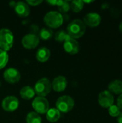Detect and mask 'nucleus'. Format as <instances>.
Wrapping results in <instances>:
<instances>
[{
  "mask_svg": "<svg viewBox=\"0 0 122 123\" xmlns=\"http://www.w3.org/2000/svg\"><path fill=\"white\" fill-rule=\"evenodd\" d=\"M86 32V25L81 19H74L70 22L67 27V33L73 38L77 39L81 37Z\"/></svg>",
  "mask_w": 122,
  "mask_h": 123,
  "instance_id": "nucleus-1",
  "label": "nucleus"
},
{
  "mask_svg": "<svg viewBox=\"0 0 122 123\" xmlns=\"http://www.w3.org/2000/svg\"><path fill=\"white\" fill-rule=\"evenodd\" d=\"M14 44V35L6 28L0 30V49L4 51L9 50Z\"/></svg>",
  "mask_w": 122,
  "mask_h": 123,
  "instance_id": "nucleus-2",
  "label": "nucleus"
},
{
  "mask_svg": "<svg viewBox=\"0 0 122 123\" xmlns=\"http://www.w3.org/2000/svg\"><path fill=\"white\" fill-rule=\"evenodd\" d=\"M44 22L49 27L58 28L62 25L63 22V17L59 12L50 11L45 15Z\"/></svg>",
  "mask_w": 122,
  "mask_h": 123,
  "instance_id": "nucleus-3",
  "label": "nucleus"
},
{
  "mask_svg": "<svg viewBox=\"0 0 122 123\" xmlns=\"http://www.w3.org/2000/svg\"><path fill=\"white\" fill-rule=\"evenodd\" d=\"M52 84L47 78H42L39 79L35 84L34 90L38 97H45L51 92Z\"/></svg>",
  "mask_w": 122,
  "mask_h": 123,
  "instance_id": "nucleus-4",
  "label": "nucleus"
},
{
  "mask_svg": "<svg viewBox=\"0 0 122 123\" xmlns=\"http://www.w3.org/2000/svg\"><path fill=\"white\" fill-rule=\"evenodd\" d=\"M74 105V100L71 97L64 95L58 99L56 102V109L61 112L67 113L73 110Z\"/></svg>",
  "mask_w": 122,
  "mask_h": 123,
  "instance_id": "nucleus-5",
  "label": "nucleus"
},
{
  "mask_svg": "<svg viewBox=\"0 0 122 123\" xmlns=\"http://www.w3.org/2000/svg\"><path fill=\"white\" fill-rule=\"evenodd\" d=\"M32 107L37 114H45L49 110V102L45 97H37L32 102Z\"/></svg>",
  "mask_w": 122,
  "mask_h": 123,
  "instance_id": "nucleus-6",
  "label": "nucleus"
},
{
  "mask_svg": "<svg viewBox=\"0 0 122 123\" xmlns=\"http://www.w3.org/2000/svg\"><path fill=\"white\" fill-rule=\"evenodd\" d=\"M98 102L101 107L104 108H109L114 105V96L109 91L104 90L99 94Z\"/></svg>",
  "mask_w": 122,
  "mask_h": 123,
  "instance_id": "nucleus-7",
  "label": "nucleus"
},
{
  "mask_svg": "<svg viewBox=\"0 0 122 123\" xmlns=\"http://www.w3.org/2000/svg\"><path fill=\"white\" fill-rule=\"evenodd\" d=\"M40 43L39 37L32 33L25 35L22 39V44L24 48L27 49H34Z\"/></svg>",
  "mask_w": 122,
  "mask_h": 123,
  "instance_id": "nucleus-8",
  "label": "nucleus"
},
{
  "mask_svg": "<svg viewBox=\"0 0 122 123\" xmlns=\"http://www.w3.org/2000/svg\"><path fill=\"white\" fill-rule=\"evenodd\" d=\"M1 106L6 112H14L19 107V100L14 96H8L3 99Z\"/></svg>",
  "mask_w": 122,
  "mask_h": 123,
  "instance_id": "nucleus-9",
  "label": "nucleus"
},
{
  "mask_svg": "<svg viewBox=\"0 0 122 123\" xmlns=\"http://www.w3.org/2000/svg\"><path fill=\"white\" fill-rule=\"evenodd\" d=\"M63 48L65 51L70 55H75L79 51V44L76 39L70 37V36L64 41Z\"/></svg>",
  "mask_w": 122,
  "mask_h": 123,
  "instance_id": "nucleus-10",
  "label": "nucleus"
},
{
  "mask_svg": "<svg viewBox=\"0 0 122 123\" xmlns=\"http://www.w3.org/2000/svg\"><path fill=\"white\" fill-rule=\"evenodd\" d=\"M4 78L6 81L10 84H14L20 80L21 75L17 69L14 68H9L4 71Z\"/></svg>",
  "mask_w": 122,
  "mask_h": 123,
  "instance_id": "nucleus-11",
  "label": "nucleus"
},
{
  "mask_svg": "<svg viewBox=\"0 0 122 123\" xmlns=\"http://www.w3.org/2000/svg\"><path fill=\"white\" fill-rule=\"evenodd\" d=\"M101 21V17L100 14L96 12H91L87 14L83 18V23L85 25H87L91 27H97L99 25Z\"/></svg>",
  "mask_w": 122,
  "mask_h": 123,
  "instance_id": "nucleus-12",
  "label": "nucleus"
},
{
  "mask_svg": "<svg viewBox=\"0 0 122 123\" xmlns=\"http://www.w3.org/2000/svg\"><path fill=\"white\" fill-rule=\"evenodd\" d=\"M51 84H52V88L53 89L54 91L57 92H61L66 89L68 82L65 77L59 76L55 77Z\"/></svg>",
  "mask_w": 122,
  "mask_h": 123,
  "instance_id": "nucleus-13",
  "label": "nucleus"
},
{
  "mask_svg": "<svg viewBox=\"0 0 122 123\" xmlns=\"http://www.w3.org/2000/svg\"><path fill=\"white\" fill-rule=\"evenodd\" d=\"M14 10L17 14L21 17H27L30 13L29 5L24 1H18L15 4Z\"/></svg>",
  "mask_w": 122,
  "mask_h": 123,
  "instance_id": "nucleus-14",
  "label": "nucleus"
},
{
  "mask_svg": "<svg viewBox=\"0 0 122 123\" xmlns=\"http://www.w3.org/2000/svg\"><path fill=\"white\" fill-rule=\"evenodd\" d=\"M108 89L111 94H122V81L116 79L112 81L108 86Z\"/></svg>",
  "mask_w": 122,
  "mask_h": 123,
  "instance_id": "nucleus-15",
  "label": "nucleus"
},
{
  "mask_svg": "<svg viewBox=\"0 0 122 123\" xmlns=\"http://www.w3.org/2000/svg\"><path fill=\"white\" fill-rule=\"evenodd\" d=\"M50 56V51L46 47H42L36 53V58L40 62L47 61Z\"/></svg>",
  "mask_w": 122,
  "mask_h": 123,
  "instance_id": "nucleus-16",
  "label": "nucleus"
},
{
  "mask_svg": "<svg viewBox=\"0 0 122 123\" xmlns=\"http://www.w3.org/2000/svg\"><path fill=\"white\" fill-rule=\"evenodd\" d=\"M20 96L22 99L26 100H29L35 97V92L33 88L29 86H25L20 90Z\"/></svg>",
  "mask_w": 122,
  "mask_h": 123,
  "instance_id": "nucleus-17",
  "label": "nucleus"
},
{
  "mask_svg": "<svg viewBox=\"0 0 122 123\" xmlns=\"http://www.w3.org/2000/svg\"><path fill=\"white\" fill-rule=\"evenodd\" d=\"M60 117V112L56 108L49 109L47 112L46 113V118L50 123L57 122Z\"/></svg>",
  "mask_w": 122,
  "mask_h": 123,
  "instance_id": "nucleus-18",
  "label": "nucleus"
},
{
  "mask_svg": "<svg viewBox=\"0 0 122 123\" xmlns=\"http://www.w3.org/2000/svg\"><path fill=\"white\" fill-rule=\"evenodd\" d=\"M53 35V32L51 29L43 27L39 32V38H41L43 40H50Z\"/></svg>",
  "mask_w": 122,
  "mask_h": 123,
  "instance_id": "nucleus-19",
  "label": "nucleus"
},
{
  "mask_svg": "<svg viewBox=\"0 0 122 123\" xmlns=\"http://www.w3.org/2000/svg\"><path fill=\"white\" fill-rule=\"evenodd\" d=\"M27 123H41L42 118L39 114L35 112H31L27 114L26 117Z\"/></svg>",
  "mask_w": 122,
  "mask_h": 123,
  "instance_id": "nucleus-20",
  "label": "nucleus"
},
{
  "mask_svg": "<svg viewBox=\"0 0 122 123\" xmlns=\"http://www.w3.org/2000/svg\"><path fill=\"white\" fill-rule=\"evenodd\" d=\"M70 8L74 12H81L84 6V3L81 0H74L70 3Z\"/></svg>",
  "mask_w": 122,
  "mask_h": 123,
  "instance_id": "nucleus-21",
  "label": "nucleus"
},
{
  "mask_svg": "<svg viewBox=\"0 0 122 123\" xmlns=\"http://www.w3.org/2000/svg\"><path fill=\"white\" fill-rule=\"evenodd\" d=\"M69 37L68 34L64 30H60L55 35V40L57 42H64Z\"/></svg>",
  "mask_w": 122,
  "mask_h": 123,
  "instance_id": "nucleus-22",
  "label": "nucleus"
},
{
  "mask_svg": "<svg viewBox=\"0 0 122 123\" xmlns=\"http://www.w3.org/2000/svg\"><path fill=\"white\" fill-rule=\"evenodd\" d=\"M58 9L60 12H63V13H65V12H68L70 8V3L68 1H61V0H59L58 1Z\"/></svg>",
  "mask_w": 122,
  "mask_h": 123,
  "instance_id": "nucleus-23",
  "label": "nucleus"
},
{
  "mask_svg": "<svg viewBox=\"0 0 122 123\" xmlns=\"http://www.w3.org/2000/svg\"><path fill=\"white\" fill-rule=\"evenodd\" d=\"M9 61V55L4 50L0 49V69L4 68Z\"/></svg>",
  "mask_w": 122,
  "mask_h": 123,
  "instance_id": "nucleus-24",
  "label": "nucleus"
},
{
  "mask_svg": "<svg viewBox=\"0 0 122 123\" xmlns=\"http://www.w3.org/2000/svg\"><path fill=\"white\" fill-rule=\"evenodd\" d=\"M108 112L109 114L110 115V116L114 117H118V116L120 115L121 112H120V109L118 107L117 105H111L110 107L108 108Z\"/></svg>",
  "mask_w": 122,
  "mask_h": 123,
  "instance_id": "nucleus-25",
  "label": "nucleus"
},
{
  "mask_svg": "<svg viewBox=\"0 0 122 123\" xmlns=\"http://www.w3.org/2000/svg\"><path fill=\"white\" fill-rule=\"evenodd\" d=\"M42 2V0H27V4L31 6H37Z\"/></svg>",
  "mask_w": 122,
  "mask_h": 123,
  "instance_id": "nucleus-26",
  "label": "nucleus"
},
{
  "mask_svg": "<svg viewBox=\"0 0 122 123\" xmlns=\"http://www.w3.org/2000/svg\"><path fill=\"white\" fill-rule=\"evenodd\" d=\"M117 106L120 110H122V94H120V96L117 99Z\"/></svg>",
  "mask_w": 122,
  "mask_h": 123,
  "instance_id": "nucleus-27",
  "label": "nucleus"
},
{
  "mask_svg": "<svg viewBox=\"0 0 122 123\" xmlns=\"http://www.w3.org/2000/svg\"><path fill=\"white\" fill-rule=\"evenodd\" d=\"M58 1H59V0H52V1H47V2L50 4L51 5H56L57 6L58 4Z\"/></svg>",
  "mask_w": 122,
  "mask_h": 123,
  "instance_id": "nucleus-28",
  "label": "nucleus"
},
{
  "mask_svg": "<svg viewBox=\"0 0 122 123\" xmlns=\"http://www.w3.org/2000/svg\"><path fill=\"white\" fill-rule=\"evenodd\" d=\"M117 122L118 123H122V112L120 113V115L117 117Z\"/></svg>",
  "mask_w": 122,
  "mask_h": 123,
  "instance_id": "nucleus-29",
  "label": "nucleus"
},
{
  "mask_svg": "<svg viewBox=\"0 0 122 123\" xmlns=\"http://www.w3.org/2000/svg\"><path fill=\"white\" fill-rule=\"evenodd\" d=\"M119 30L122 32V22L120 23V25H119Z\"/></svg>",
  "mask_w": 122,
  "mask_h": 123,
  "instance_id": "nucleus-30",
  "label": "nucleus"
},
{
  "mask_svg": "<svg viewBox=\"0 0 122 123\" xmlns=\"http://www.w3.org/2000/svg\"><path fill=\"white\" fill-rule=\"evenodd\" d=\"M0 86H1V82H0Z\"/></svg>",
  "mask_w": 122,
  "mask_h": 123,
  "instance_id": "nucleus-31",
  "label": "nucleus"
}]
</instances>
